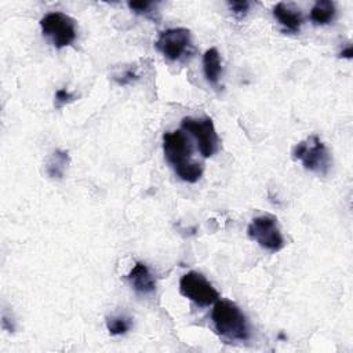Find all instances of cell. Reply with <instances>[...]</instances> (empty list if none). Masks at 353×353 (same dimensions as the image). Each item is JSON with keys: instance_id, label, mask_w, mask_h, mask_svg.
<instances>
[{"instance_id": "16", "label": "cell", "mask_w": 353, "mask_h": 353, "mask_svg": "<svg viewBox=\"0 0 353 353\" xmlns=\"http://www.w3.org/2000/svg\"><path fill=\"white\" fill-rule=\"evenodd\" d=\"M153 3L150 1H130L128 7L130 10H132L135 14H141V15H150L153 11Z\"/></svg>"}, {"instance_id": "8", "label": "cell", "mask_w": 353, "mask_h": 353, "mask_svg": "<svg viewBox=\"0 0 353 353\" xmlns=\"http://www.w3.org/2000/svg\"><path fill=\"white\" fill-rule=\"evenodd\" d=\"M156 48L170 61H179L192 46V33L186 28H172L159 33Z\"/></svg>"}, {"instance_id": "17", "label": "cell", "mask_w": 353, "mask_h": 353, "mask_svg": "<svg viewBox=\"0 0 353 353\" xmlns=\"http://www.w3.org/2000/svg\"><path fill=\"white\" fill-rule=\"evenodd\" d=\"M229 8L237 18H244L250 10V3L243 0V1H229L228 3Z\"/></svg>"}, {"instance_id": "9", "label": "cell", "mask_w": 353, "mask_h": 353, "mask_svg": "<svg viewBox=\"0 0 353 353\" xmlns=\"http://www.w3.org/2000/svg\"><path fill=\"white\" fill-rule=\"evenodd\" d=\"M273 15L285 30L292 33L299 32L303 22L301 10L291 3H277L273 8Z\"/></svg>"}, {"instance_id": "4", "label": "cell", "mask_w": 353, "mask_h": 353, "mask_svg": "<svg viewBox=\"0 0 353 353\" xmlns=\"http://www.w3.org/2000/svg\"><path fill=\"white\" fill-rule=\"evenodd\" d=\"M43 36H46L55 48L70 46L77 37L76 21L65 12L54 11L40 19Z\"/></svg>"}, {"instance_id": "2", "label": "cell", "mask_w": 353, "mask_h": 353, "mask_svg": "<svg viewBox=\"0 0 353 353\" xmlns=\"http://www.w3.org/2000/svg\"><path fill=\"white\" fill-rule=\"evenodd\" d=\"M215 332L226 341L250 339V325L243 310L233 301L218 299L211 312Z\"/></svg>"}, {"instance_id": "11", "label": "cell", "mask_w": 353, "mask_h": 353, "mask_svg": "<svg viewBox=\"0 0 353 353\" xmlns=\"http://www.w3.org/2000/svg\"><path fill=\"white\" fill-rule=\"evenodd\" d=\"M203 69H204V76L207 81L212 85H216L222 74V65H221L219 52L215 47H211L204 52Z\"/></svg>"}, {"instance_id": "13", "label": "cell", "mask_w": 353, "mask_h": 353, "mask_svg": "<svg viewBox=\"0 0 353 353\" xmlns=\"http://www.w3.org/2000/svg\"><path fill=\"white\" fill-rule=\"evenodd\" d=\"M335 17V4L330 0H319L310 10V19L316 25H327Z\"/></svg>"}, {"instance_id": "15", "label": "cell", "mask_w": 353, "mask_h": 353, "mask_svg": "<svg viewBox=\"0 0 353 353\" xmlns=\"http://www.w3.org/2000/svg\"><path fill=\"white\" fill-rule=\"evenodd\" d=\"M76 99V95L69 92L66 88H59L55 92V108H62Z\"/></svg>"}, {"instance_id": "18", "label": "cell", "mask_w": 353, "mask_h": 353, "mask_svg": "<svg viewBox=\"0 0 353 353\" xmlns=\"http://www.w3.org/2000/svg\"><path fill=\"white\" fill-rule=\"evenodd\" d=\"M352 55H353V48H352V46H347L345 50H342L341 51V54H339V57H342V58H347V59H350L352 58Z\"/></svg>"}, {"instance_id": "12", "label": "cell", "mask_w": 353, "mask_h": 353, "mask_svg": "<svg viewBox=\"0 0 353 353\" xmlns=\"http://www.w3.org/2000/svg\"><path fill=\"white\" fill-rule=\"evenodd\" d=\"M69 163H70L69 153L66 150L57 149L48 157L47 164H46V171L50 178L61 179L65 175V171H66Z\"/></svg>"}, {"instance_id": "1", "label": "cell", "mask_w": 353, "mask_h": 353, "mask_svg": "<svg viewBox=\"0 0 353 353\" xmlns=\"http://www.w3.org/2000/svg\"><path fill=\"white\" fill-rule=\"evenodd\" d=\"M163 150L175 174L185 182L194 183L203 175V164L192 159V145L181 130L167 131L163 135Z\"/></svg>"}, {"instance_id": "7", "label": "cell", "mask_w": 353, "mask_h": 353, "mask_svg": "<svg viewBox=\"0 0 353 353\" xmlns=\"http://www.w3.org/2000/svg\"><path fill=\"white\" fill-rule=\"evenodd\" d=\"M179 292L199 306H210L219 299V292L199 272H188L179 280Z\"/></svg>"}, {"instance_id": "6", "label": "cell", "mask_w": 353, "mask_h": 353, "mask_svg": "<svg viewBox=\"0 0 353 353\" xmlns=\"http://www.w3.org/2000/svg\"><path fill=\"white\" fill-rule=\"evenodd\" d=\"M182 130L188 131L197 142L203 157H211L219 148V137L210 117H183Z\"/></svg>"}, {"instance_id": "5", "label": "cell", "mask_w": 353, "mask_h": 353, "mask_svg": "<svg viewBox=\"0 0 353 353\" xmlns=\"http://www.w3.org/2000/svg\"><path fill=\"white\" fill-rule=\"evenodd\" d=\"M248 237L256 241L269 252H279L284 248V237L280 232L277 218L270 214L255 216L247 229Z\"/></svg>"}, {"instance_id": "3", "label": "cell", "mask_w": 353, "mask_h": 353, "mask_svg": "<svg viewBox=\"0 0 353 353\" xmlns=\"http://www.w3.org/2000/svg\"><path fill=\"white\" fill-rule=\"evenodd\" d=\"M292 159L299 160L306 170L317 175H327L332 163L325 143L314 134L295 145Z\"/></svg>"}, {"instance_id": "10", "label": "cell", "mask_w": 353, "mask_h": 353, "mask_svg": "<svg viewBox=\"0 0 353 353\" xmlns=\"http://www.w3.org/2000/svg\"><path fill=\"white\" fill-rule=\"evenodd\" d=\"M127 279L134 291L141 295L152 294L156 290V280L149 268L142 262H137L134 265V268L127 274Z\"/></svg>"}, {"instance_id": "14", "label": "cell", "mask_w": 353, "mask_h": 353, "mask_svg": "<svg viewBox=\"0 0 353 353\" xmlns=\"http://www.w3.org/2000/svg\"><path fill=\"white\" fill-rule=\"evenodd\" d=\"M106 328L112 335H123L131 328V320L124 314L110 316L106 319Z\"/></svg>"}]
</instances>
